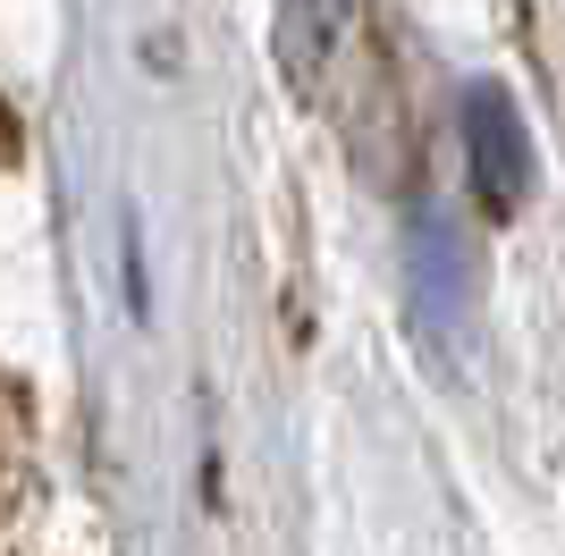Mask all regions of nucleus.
I'll return each mask as SVG.
<instances>
[{"instance_id": "1", "label": "nucleus", "mask_w": 565, "mask_h": 556, "mask_svg": "<svg viewBox=\"0 0 565 556\" xmlns=\"http://www.w3.org/2000/svg\"><path fill=\"white\" fill-rule=\"evenodd\" d=\"M465 143H472V185L490 211H515L523 185H532V143H523V118L498 85L465 93Z\"/></svg>"}, {"instance_id": "2", "label": "nucleus", "mask_w": 565, "mask_h": 556, "mask_svg": "<svg viewBox=\"0 0 565 556\" xmlns=\"http://www.w3.org/2000/svg\"><path fill=\"white\" fill-rule=\"evenodd\" d=\"M414 296H423V321H439V329L465 312V245H456V228L439 211L414 220Z\"/></svg>"}, {"instance_id": "3", "label": "nucleus", "mask_w": 565, "mask_h": 556, "mask_svg": "<svg viewBox=\"0 0 565 556\" xmlns=\"http://www.w3.org/2000/svg\"><path fill=\"white\" fill-rule=\"evenodd\" d=\"M330 34H338V0H287V60H296L305 76L321 68Z\"/></svg>"}]
</instances>
